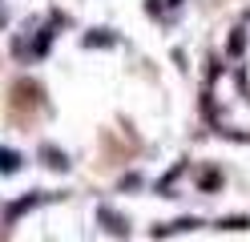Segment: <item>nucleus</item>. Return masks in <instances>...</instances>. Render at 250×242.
<instances>
[{"label": "nucleus", "mask_w": 250, "mask_h": 242, "mask_svg": "<svg viewBox=\"0 0 250 242\" xmlns=\"http://www.w3.org/2000/svg\"><path fill=\"white\" fill-rule=\"evenodd\" d=\"M198 226H202L198 218H178V222H169V226H162V230H158V238H162V234H174V230H198Z\"/></svg>", "instance_id": "obj_1"}, {"label": "nucleus", "mask_w": 250, "mask_h": 242, "mask_svg": "<svg viewBox=\"0 0 250 242\" xmlns=\"http://www.w3.org/2000/svg\"><path fill=\"white\" fill-rule=\"evenodd\" d=\"M101 222H105L113 234H125V218H121V214H113V210H101Z\"/></svg>", "instance_id": "obj_2"}, {"label": "nucleus", "mask_w": 250, "mask_h": 242, "mask_svg": "<svg viewBox=\"0 0 250 242\" xmlns=\"http://www.w3.org/2000/svg\"><path fill=\"white\" fill-rule=\"evenodd\" d=\"M218 226H222V230H250V218L246 214H230V218H222Z\"/></svg>", "instance_id": "obj_3"}, {"label": "nucleus", "mask_w": 250, "mask_h": 242, "mask_svg": "<svg viewBox=\"0 0 250 242\" xmlns=\"http://www.w3.org/2000/svg\"><path fill=\"white\" fill-rule=\"evenodd\" d=\"M198 186H202V190H218V186H222V174H218V170H206V174L198 177Z\"/></svg>", "instance_id": "obj_4"}, {"label": "nucleus", "mask_w": 250, "mask_h": 242, "mask_svg": "<svg viewBox=\"0 0 250 242\" xmlns=\"http://www.w3.org/2000/svg\"><path fill=\"white\" fill-rule=\"evenodd\" d=\"M226 48H230L234 57H238L242 48H246V32H242V28H234V32H230V44H226Z\"/></svg>", "instance_id": "obj_5"}, {"label": "nucleus", "mask_w": 250, "mask_h": 242, "mask_svg": "<svg viewBox=\"0 0 250 242\" xmlns=\"http://www.w3.org/2000/svg\"><path fill=\"white\" fill-rule=\"evenodd\" d=\"M17 166H21V157H17V154H12V150H0V170H4V174H12Z\"/></svg>", "instance_id": "obj_6"}, {"label": "nucleus", "mask_w": 250, "mask_h": 242, "mask_svg": "<svg viewBox=\"0 0 250 242\" xmlns=\"http://www.w3.org/2000/svg\"><path fill=\"white\" fill-rule=\"evenodd\" d=\"M85 44H93V48L97 44H113V37H109V32H93V37H85Z\"/></svg>", "instance_id": "obj_7"}, {"label": "nucleus", "mask_w": 250, "mask_h": 242, "mask_svg": "<svg viewBox=\"0 0 250 242\" xmlns=\"http://www.w3.org/2000/svg\"><path fill=\"white\" fill-rule=\"evenodd\" d=\"M44 157H49V166H53V170H65V166H69V161H65V157H61L57 150H44Z\"/></svg>", "instance_id": "obj_8"}]
</instances>
